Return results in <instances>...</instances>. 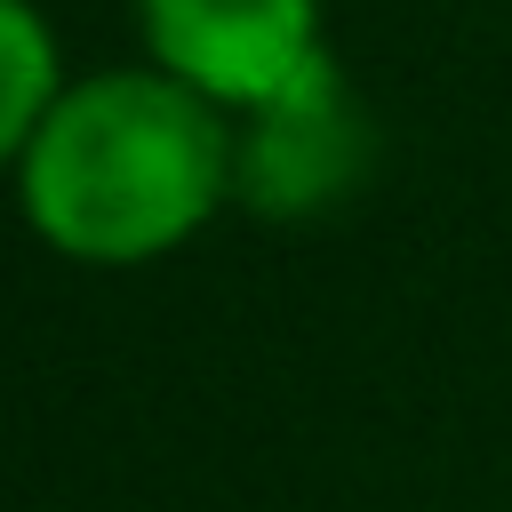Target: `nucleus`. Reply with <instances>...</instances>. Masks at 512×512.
Instances as JSON below:
<instances>
[{"label": "nucleus", "mask_w": 512, "mask_h": 512, "mask_svg": "<svg viewBox=\"0 0 512 512\" xmlns=\"http://www.w3.org/2000/svg\"><path fill=\"white\" fill-rule=\"evenodd\" d=\"M24 216L72 264H152L232 192V128L176 72L64 80L24 160Z\"/></svg>", "instance_id": "1"}, {"label": "nucleus", "mask_w": 512, "mask_h": 512, "mask_svg": "<svg viewBox=\"0 0 512 512\" xmlns=\"http://www.w3.org/2000/svg\"><path fill=\"white\" fill-rule=\"evenodd\" d=\"M136 24L160 72L240 112L280 96L296 72L328 56L320 0H136Z\"/></svg>", "instance_id": "2"}, {"label": "nucleus", "mask_w": 512, "mask_h": 512, "mask_svg": "<svg viewBox=\"0 0 512 512\" xmlns=\"http://www.w3.org/2000/svg\"><path fill=\"white\" fill-rule=\"evenodd\" d=\"M360 168H368V112L328 56L296 72L280 96L248 104V128L232 136V192L264 216H312L344 200Z\"/></svg>", "instance_id": "3"}, {"label": "nucleus", "mask_w": 512, "mask_h": 512, "mask_svg": "<svg viewBox=\"0 0 512 512\" xmlns=\"http://www.w3.org/2000/svg\"><path fill=\"white\" fill-rule=\"evenodd\" d=\"M56 96H64V64H56V40H48L40 8L0 0V168L24 160V144L48 120Z\"/></svg>", "instance_id": "4"}]
</instances>
